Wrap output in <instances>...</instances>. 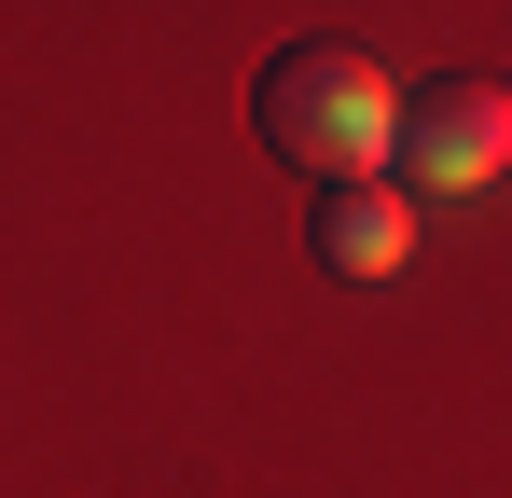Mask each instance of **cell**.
<instances>
[{"instance_id":"3","label":"cell","mask_w":512,"mask_h":498,"mask_svg":"<svg viewBox=\"0 0 512 498\" xmlns=\"http://www.w3.org/2000/svg\"><path fill=\"white\" fill-rule=\"evenodd\" d=\"M305 249H319L333 277H402V263H416V194H402V180H333V194L305 208Z\"/></svg>"},{"instance_id":"1","label":"cell","mask_w":512,"mask_h":498,"mask_svg":"<svg viewBox=\"0 0 512 498\" xmlns=\"http://www.w3.org/2000/svg\"><path fill=\"white\" fill-rule=\"evenodd\" d=\"M250 111H263V153L277 166H305L319 194L333 180H360V166L402 139V83L374 70L360 42H277L250 83Z\"/></svg>"},{"instance_id":"2","label":"cell","mask_w":512,"mask_h":498,"mask_svg":"<svg viewBox=\"0 0 512 498\" xmlns=\"http://www.w3.org/2000/svg\"><path fill=\"white\" fill-rule=\"evenodd\" d=\"M402 194H485L512 166V97L499 83H471V70H443V83H416L402 97Z\"/></svg>"}]
</instances>
